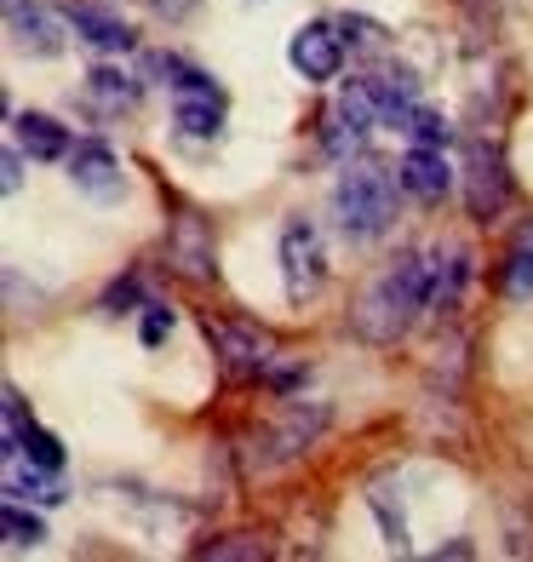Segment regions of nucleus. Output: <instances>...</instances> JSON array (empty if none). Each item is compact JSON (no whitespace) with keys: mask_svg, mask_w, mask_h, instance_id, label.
Masks as SVG:
<instances>
[{"mask_svg":"<svg viewBox=\"0 0 533 562\" xmlns=\"http://www.w3.org/2000/svg\"><path fill=\"white\" fill-rule=\"evenodd\" d=\"M424 304H430V265L419 259V252H401V259H390L362 293H355L350 327L367 345H396Z\"/></svg>","mask_w":533,"mask_h":562,"instance_id":"1","label":"nucleus"},{"mask_svg":"<svg viewBox=\"0 0 533 562\" xmlns=\"http://www.w3.org/2000/svg\"><path fill=\"white\" fill-rule=\"evenodd\" d=\"M396 190H401V172L378 167V161H350L333 184V213L339 229L355 241H373L385 236L390 218H396Z\"/></svg>","mask_w":533,"mask_h":562,"instance_id":"2","label":"nucleus"},{"mask_svg":"<svg viewBox=\"0 0 533 562\" xmlns=\"http://www.w3.org/2000/svg\"><path fill=\"white\" fill-rule=\"evenodd\" d=\"M378 121H385V115H378V92H373V81H350V87H339L333 110H327V149H333V156H344V149H350V144H362Z\"/></svg>","mask_w":533,"mask_h":562,"instance_id":"3","label":"nucleus"},{"mask_svg":"<svg viewBox=\"0 0 533 562\" xmlns=\"http://www.w3.org/2000/svg\"><path fill=\"white\" fill-rule=\"evenodd\" d=\"M327 276V259H321V236L304 218H293L282 229V281H287V299H310Z\"/></svg>","mask_w":533,"mask_h":562,"instance_id":"4","label":"nucleus"},{"mask_svg":"<svg viewBox=\"0 0 533 562\" xmlns=\"http://www.w3.org/2000/svg\"><path fill=\"white\" fill-rule=\"evenodd\" d=\"M287 64L304 75V81H339L344 35L333 30V23H304V30L287 41Z\"/></svg>","mask_w":533,"mask_h":562,"instance_id":"5","label":"nucleus"},{"mask_svg":"<svg viewBox=\"0 0 533 562\" xmlns=\"http://www.w3.org/2000/svg\"><path fill=\"white\" fill-rule=\"evenodd\" d=\"M69 35L87 41L92 53H126L133 46V23H126L115 7H98V0H69V7H58Z\"/></svg>","mask_w":533,"mask_h":562,"instance_id":"6","label":"nucleus"},{"mask_svg":"<svg viewBox=\"0 0 533 562\" xmlns=\"http://www.w3.org/2000/svg\"><path fill=\"white\" fill-rule=\"evenodd\" d=\"M504 201H511V178H504L499 149L470 144V167H465V207H470V218L504 213Z\"/></svg>","mask_w":533,"mask_h":562,"instance_id":"7","label":"nucleus"},{"mask_svg":"<svg viewBox=\"0 0 533 562\" xmlns=\"http://www.w3.org/2000/svg\"><path fill=\"white\" fill-rule=\"evenodd\" d=\"M69 184L81 190V195H92V201H115L121 195V161H115V149L98 144V138L75 144L69 149Z\"/></svg>","mask_w":533,"mask_h":562,"instance_id":"8","label":"nucleus"},{"mask_svg":"<svg viewBox=\"0 0 533 562\" xmlns=\"http://www.w3.org/2000/svg\"><path fill=\"white\" fill-rule=\"evenodd\" d=\"M207 339L218 345L224 368L230 373H264L275 362V345L259 334V327H241V322H207Z\"/></svg>","mask_w":533,"mask_h":562,"instance_id":"9","label":"nucleus"},{"mask_svg":"<svg viewBox=\"0 0 533 562\" xmlns=\"http://www.w3.org/2000/svg\"><path fill=\"white\" fill-rule=\"evenodd\" d=\"M167 265H172L178 276H190V281H213V236H207V224H201L195 213H184V218L172 224Z\"/></svg>","mask_w":533,"mask_h":562,"instance_id":"10","label":"nucleus"},{"mask_svg":"<svg viewBox=\"0 0 533 562\" xmlns=\"http://www.w3.org/2000/svg\"><path fill=\"white\" fill-rule=\"evenodd\" d=\"M7 23H12V41L23 46V53H35V58H53L64 35L69 30L64 12H46V7H23V0H7Z\"/></svg>","mask_w":533,"mask_h":562,"instance_id":"11","label":"nucleus"},{"mask_svg":"<svg viewBox=\"0 0 533 562\" xmlns=\"http://www.w3.org/2000/svg\"><path fill=\"white\" fill-rule=\"evenodd\" d=\"M401 190H413V195H424V201H436V195H447L453 190V167H447V156H442V144H413L408 156H401Z\"/></svg>","mask_w":533,"mask_h":562,"instance_id":"12","label":"nucleus"},{"mask_svg":"<svg viewBox=\"0 0 533 562\" xmlns=\"http://www.w3.org/2000/svg\"><path fill=\"white\" fill-rule=\"evenodd\" d=\"M12 126H18V144L30 149L35 161H69V133L53 121V115H12Z\"/></svg>","mask_w":533,"mask_h":562,"instance_id":"13","label":"nucleus"},{"mask_svg":"<svg viewBox=\"0 0 533 562\" xmlns=\"http://www.w3.org/2000/svg\"><path fill=\"white\" fill-rule=\"evenodd\" d=\"M87 92H92V104L110 110V115L138 104V81H133V75H121V69H110V64H98V69L87 75Z\"/></svg>","mask_w":533,"mask_h":562,"instance_id":"14","label":"nucleus"},{"mask_svg":"<svg viewBox=\"0 0 533 562\" xmlns=\"http://www.w3.org/2000/svg\"><path fill=\"white\" fill-rule=\"evenodd\" d=\"M7 488H12V499H35V505H53L58 499V488L41 476V465L23 471V459H7Z\"/></svg>","mask_w":533,"mask_h":562,"instance_id":"15","label":"nucleus"},{"mask_svg":"<svg viewBox=\"0 0 533 562\" xmlns=\"http://www.w3.org/2000/svg\"><path fill=\"white\" fill-rule=\"evenodd\" d=\"M504 288H511L517 299L533 293V229H522L517 247H511V259H504Z\"/></svg>","mask_w":533,"mask_h":562,"instance_id":"16","label":"nucleus"},{"mask_svg":"<svg viewBox=\"0 0 533 562\" xmlns=\"http://www.w3.org/2000/svg\"><path fill=\"white\" fill-rule=\"evenodd\" d=\"M0 522H7V546H12V551H35V546L46 540L41 517H30V510H23V499H12V505H7V517H0Z\"/></svg>","mask_w":533,"mask_h":562,"instance_id":"17","label":"nucleus"},{"mask_svg":"<svg viewBox=\"0 0 533 562\" xmlns=\"http://www.w3.org/2000/svg\"><path fill=\"white\" fill-rule=\"evenodd\" d=\"M401 133H408L413 144H442V149H447V138H453V126H447L442 115H430V110H413L408 121H401Z\"/></svg>","mask_w":533,"mask_h":562,"instance_id":"18","label":"nucleus"},{"mask_svg":"<svg viewBox=\"0 0 533 562\" xmlns=\"http://www.w3.org/2000/svg\"><path fill=\"white\" fill-rule=\"evenodd\" d=\"M201 557H236V562H252V557H264V546L247 540V533H236V540H213Z\"/></svg>","mask_w":533,"mask_h":562,"instance_id":"19","label":"nucleus"},{"mask_svg":"<svg viewBox=\"0 0 533 562\" xmlns=\"http://www.w3.org/2000/svg\"><path fill=\"white\" fill-rule=\"evenodd\" d=\"M172 334V311H161V304H149V316H144V345H161Z\"/></svg>","mask_w":533,"mask_h":562,"instance_id":"20","label":"nucleus"},{"mask_svg":"<svg viewBox=\"0 0 533 562\" xmlns=\"http://www.w3.org/2000/svg\"><path fill=\"white\" fill-rule=\"evenodd\" d=\"M344 35H350L355 46H378V35H385V30H378V23H367V18H344Z\"/></svg>","mask_w":533,"mask_h":562,"instance_id":"21","label":"nucleus"},{"mask_svg":"<svg viewBox=\"0 0 533 562\" xmlns=\"http://www.w3.org/2000/svg\"><path fill=\"white\" fill-rule=\"evenodd\" d=\"M0 167H7V172H0V184H7V195L23 184V144H12L7 149V161H0Z\"/></svg>","mask_w":533,"mask_h":562,"instance_id":"22","label":"nucleus"},{"mask_svg":"<svg viewBox=\"0 0 533 562\" xmlns=\"http://www.w3.org/2000/svg\"><path fill=\"white\" fill-rule=\"evenodd\" d=\"M156 7H161V12H190L195 0H156Z\"/></svg>","mask_w":533,"mask_h":562,"instance_id":"23","label":"nucleus"}]
</instances>
